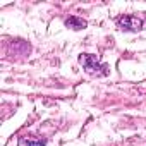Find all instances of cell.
Returning <instances> with one entry per match:
<instances>
[{"label": "cell", "mask_w": 146, "mask_h": 146, "mask_svg": "<svg viewBox=\"0 0 146 146\" xmlns=\"http://www.w3.org/2000/svg\"><path fill=\"white\" fill-rule=\"evenodd\" d=\"M79 64L84 67V70L91 76H107L108 74V65L103 64L96 55H91V53H83L79 57Z\"/></svg>", "instance_id": "6da1fadb"}, {"label": "cell", "mask_w": 146, "mask_h": 146, "mask_svg": "<svg viewBox=\"0 0 146 146\" xmlns=\"http://www.w3.org/2000/svg\"><path fill=\"white\" fill-rule=\"evenodd\" d=\"M117 26L122 31H141L144 23H143V19L134 17V16H120V17H117Z\"/></svg>", "instance_id": "7a4b0ae2"}, {"label": "cell", "mask_w": 146, "mask_h": 146, "mask_svg": "<svg viewBox=\"0 0 146 146\" xmlns=\"http://www.w3.org/2000/svg\"><path fill=\"white\" fill-rule=\"evenodd\" d=\"M65 26L70 28V29H84L88 26V23L83 19V17H78V16H70L65 19Z\"/></svg>", "instance_id": "3957f363"}, {"label": "cell", "mask_w": 146, "mask_h": 146, "mask_svg": "<svg viewBox=\"0 0 146 146\" xmlns=\"http://www.w3.org/2000/svg\"><path fill=\"white\" fill-rule=\"evenodd\" d=\"M19 144L21 146H46L43 139H36V137H21Z\"/></svg>", "instance_id": "277c9868"}]
</instances>
